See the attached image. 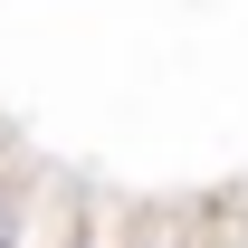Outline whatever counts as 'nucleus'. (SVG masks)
<instances>
[{"label": "nucleus", "instance_id": "1", "mask_svg": "<svg viewBox=\"0 0 248 248\" xmlns=\"http://www.w3.org/2000/svg\"><path fill=\"white\" fill-rule=\"evenodd\" d=\"M201 248H248V201H201Z\"/></svg>", "mask_w": 248, "mask_h": 248}]
</instances>
